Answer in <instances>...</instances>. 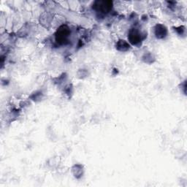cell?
Returning a JSON list of instances; mask_svg holds the SVG:
<instances>
[{
  "label": "cell",
  "mask_w": 187,
  "mask_h": 187,
  "mask_svg": "<svg viewBox=\"0 0 187 187\" xmlns=\"http://www.w3.org/2000/svg\"><path fill=\"white\" fill-rule=\"evenodd\" d=\"M111 5L112 3L110 2H98L97 3V7L103 12L108 11L111 8Z\"/></svg>",
  "instance_id": "cell-1"
}]
</instances>
